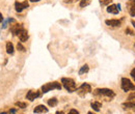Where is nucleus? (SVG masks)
<instances>
[{
	"label": "nucleus",
	"mask_w": 135,
	"mask_h": 114,
	"mask_svg": "<svg viewBox=\"0 0 135 114\" xmlns=\"http://www.w3.org/2000/svg\"><path fill=\"white\" fill-rule=\"evenodd\" d=\"M61 83L64 85V87L69 91V92H74L77 90V86L76 83L73 79L71 78H62L61 79Z\"/></svg>",
	"instance_id": "1"
},
{
	"label": "nucleus",
	"mask_w": 135,
	"mask_h": 114,
	"mask_svg": "<svg viewBox=\"0 0 135 114\" xmlns=\"http://www.w3.org/2000/svg\"><path fill=\"white\" fill-rule=\"evenodd\" d=\"M94 94L95 96H103V97H107L109 99H112L115 97V93L113 90L111 89H108V88H98L94 91Z\"/></svg>",
	"instance_id": "2"
},
{
	"label": "nucleus",
	"mask_w": 135,
	"mask_h": 114,
	"mask_svg": "<svg viewBox=\"0 0 135 114\" xmlns=\"http://www.w3.org/2000/svg\"><path fill=\"white\" fill-rule=\"evenodd\" d=\"M53 89H61V85L60 83L58 82H51V83H47L45 85H43L42 86V92L43 93H47Z\"/></svg>",
	"instance_id": "3"
},
{
	"label": "nucleus",
	"mask_w": 135,
	"mask_h": 114,
	"mask_svg": "<svg viewBox=\"0 0 135 114\" xmlns=\"http://www.w3.org/2000/svg\"><path fill=\"white\" fill-rule=\"evenodd\" d=\"M77 93L80 96V97H85L87 93H89L92 91V87H91V85L87 84V83H83L81 86H79L77 88Z\"/></svg>",
	"instance_id": "4"
},
{
	"label": "nucleus",
	"mask_w": 135,
	"mask_h": 114,
	"mask_svg": "<svg viewBox=\"0 0 135 114\" xmlns=\"http://www.w3.org/2000/svg\"><path fill=\"white\" fill-rule=\"evenodd\" d=\"M122 89L126 92L130 90H135V85L128 78H123L122 79Z\"/></svg>",
	"instance_id": "5"
},
{
	"label": "nucleus",
	"mask_w": 135,
	"mask_h": 114,
	"mask_svg": "<svg viewBox=\"0 0 135 114\" xmlns=\"http://www.w3.org/2000/svg\"><path fill=\"white\" fill-rule=\"evenodd\" d=\"M28 6H29V3H28L27 0H25V1H23V2H18V1L15 2V7H16V11L18 13H21L23 10L27 8Z\"/></svg>",
	"instance_id": "6"
},
{
	"label": "nucleus",
	"mask_w": 135,
	"mask_h": 114,
	"mask_svg": "<svg viewBox=\"0 0 135 114\" xmlns=\"http://www.w3.org/2000/svg\"><path fill=\"white\" fill-rule=\"evenodd\" d=\"M23 25L22 24H15L11 27V31L13 33V35H19L22 31H23Z\"/></svg>",
	"instance_id": "7"
},
{
	"label": "nucleus",
	"mask_w": 135,
	"mask_h": 114,
	"mask_svg": "<svg viewBox=\"0 0 135 114\" xmlns=\"http://www.w3.org/2000/svg\"><path fill=\"white\" fill-rule=\"evenodd\" d=\"M127 7L131 17H135V0H129L127 3Z\"/></svg>",
	"instance_id": "8"
},
{
	"label": "nucleus",
	"mask_w": 135,
	"mask_h": 114,
	"mask_svg": "<svg viewBox=\"0 0 135 114\" xmlns=\"http://www.w3.org/2000/svg\"><path fill=\"white\" fill-rule=\"evenodd\" d=\"M40 96H41V93H40L39 91L29 90L28 92H27V94H26V99H27V100H29L30 102H32V101H34L37 98H39Z\"/></svg>",
	"instance_id": "9"
},
{
	"label": "nucleus",
	"mask_w": 135,
	"mask_h": 114,
	"mask_svg": "<svg viewBox=\"0 0 135 114\" xmlns=\"http://www.w3.org/2000/svg\"><path fill=\"white\" fill-rule=\"evenodd\" d=\"M105 23H106V25L110 26V27H120L122 24V21L116 20V19H111V20H106Z\"/></svg>",
	"instance_id": "10"
},
{
	"label": "nucleus",
	"mask_w": 135,
	"mask_h": 114,
	"mask_svg": "<svg viewBox=\"0 0 135 114\" xmlns=\"http://www.w3.org/2000/svg\"><path fill=\"white\" fill-rule=\"evenodd\" d=\"M107 12L109 13V14L116 15V14H119L120 10L118 8V5H116V4H111V5H109V6L107 7Z\"/></svg>",
	"instance_id": "11"
},
{
	"label": "nucleus",
	"mask_w": 135,
	"mask_h": 114,
	"mask_svg": "<svg viewBox=\"0 0 135 114\" xmlns=\"http://www.w3.org/2000/svg\"><path fill=\"white\" fill-rule=\"evenodd\" d=\"M34 113H47L48 112V108H46V106L44 105H39L34 108L33 110Z\"/></svg>",
	"instance_id": "12"
},
{
	"label": "nucleus",
	"mask_w": 135,
	"mask_h": 114,
	"mask_svg": "<svg viewBox=\"0 0 135 114\" xmlns=\"http://www.w3.org/2000/svg\"><path fill=\"white\" fill-rule=\"evenodd\" d=\"M18 36H19V39H20V41H21L22 43L27 42V40H28V32H27V30L23 29V31H22Z\"/></svg>",
	"instance_id": "13"
},
{
	"label": "nucleus",
	"mask_w": 135,
	"mask_h": 114,
	"mask_svg": "<svg viewBox=\"0 0 135 114\" xmlns=\"http://www.w3.org/2000/svg\"><path fill=\"white\" fill-rule=\"evenodd\" d=\"M91 106H92V108L94 109V111H96V112H99L100 109L102 108V104H101L100 102H93V103L91 104Z\"/></svg>",
	"instance_id": "14"
},
{
	"label": "nucleus",
	"mask_w": 135,
	"mask_h": 114,
	"mask_svg": "<svg viewBox=\"0 0 135 114\" xmlns=\"http://www.w3.org/2000/svg\"><path fill=\"white\" fill-rule=\"evenodd\" d=\"M89 71V66L87 64H84L81 66V69L79 70V75H84V74H87Z\"/></svg>",
	"instance_id": "15"
},
{
	"label": "nucleus",
	"mask_w": 135,
	"mask_h": 114,
	"mask_svg": "<svg viewBox=\"0 0 135 114\" xmlns=\"http://www.w3.org/2000/svg\"><path fill=\"white\" fill-rule=\"evenodd\" d=\"M6 53L7 54H14V45L11 43V42H7L6 43Z\"/></svg>",
	"instance_id": "16"
},
{
	"label": "nucleus",
	"mask_w": 135,
	"mask_h": 114,
	"mask_svg": "<svg viewBox=\"0 0 135 114\" xmlns=\"http://www.w3.org/2000/svg\"><path fill=\"white\" fill-rule=\"evenodd\" d=\"M57 103H58V101H57L56 98H52V99L48 100V105H49L50 107H55V106L57 105Z\"/></svg>",
	"instance_id": "17"
},
{
	"label": "nucleus",
	"mask_w": 135,
	"mask_h": 114,
	"mask_svg": "<svg viewBox=\"0 0 135 114\" xmlns=\"http://www.w3.org/2000/svg\"><path fill=\"white\" fill-rule=\"evenodd\" d=\"M123 107H125V109H129V108H135V103H134V102L127 101L126 103H124V104H123Z\"/></svg>",
	"instance_id": "18"
},
{
	"label": "nucleus",
	"mask_w": 135,
	"mask_h": 114,
	"mask_svg": "<svg viewBox=\"0 0 135 114\" xmlns=\"http://www.w3.org/2000/svg\"><path fill=\"white\" fill-rule=\"evenodd\" d=\"M92 2V0H81L80 1V6L81 7H85L87 5H89Z\"/></svg>",
	"instance_id": "19"
},
{
	"label": "nucleus",
	"mask_w": 135,
	"mask_h": 114,
	"mask_svg": "<svg viewBox=\"0 0 135 114\" xmlns=\"http://www.w3.org/2000/svg\"><path fill=\"white\" fill-rule=\"evenodd\" d=\"M16 106L19 107V108H21V109H25V108H26V104L23 103V102H17V103H16Z\"/></svg>",
	"instance_id": "20"
},
{
	"label": "nucleus",
	"mask_w": 135,
	"mask_h": 114,
	"mask_svg": "<svg viewBox=\"0 0 135 114\" xmlns=\"http://www.w3.org/2000/svg\"><path fill=\"white\" fill-rule=\"evenodd\" d=\"M128 101H130V102H134V103H135V92H132V93L129 94V97H128Z\"/></svg>",
	"instance_id": "21"
},
{
	"label": "nucleus",
	"mask_w": 135,
	"mask_h": 114,
	"mask_svg": "<svg viewBox=\"0 0 135 114\" xmlns=\"http://www.w3.org/2000/svg\"><path fill=\"white\" fill-rule=\"evenodd\" d=\"M111 1L112 0H100V3H101V5H108Z\"/></svg>",
	"instance_id": "22"
},
{
	"label": "nucleus",
	"mask_w": 135,
	"mask_h": 114,
	"mask_svg": "<svg viewBox=\"0 0 135 114\" xmlns=\"http://www.w3.org/2000/svg\"><path fill=\"white\" fill-rule=\"evenodd\" d=\"M17 48H18V50L19 51H21V52H25V47L24 46H22V44H20V43H18V45H17Z\"/></svg>",
	"instance_id": "23"
},
{
	"label": "nucleus",
	"mask_w": 135,
	"mask_h": 114,
	"mask_svg": "<svg viewBox=\"0 0 135 114\" xmlns=\"http://www.w3.org/2000/svg\"><path fill=\"white\" fill-rule=\"evenodd\" d=\"M125 32H126L127 34H130V35H135L134 31H133V30H131L130 28H126V30H125Z\"/></svg>",
	"instance_id": "24"
},
{
	"label": "nucleus",
	"mask_w": 135,
	"mask_h": 114,
	"mask_svg": "<svg viewBox=\"0 0 135 114\" xmlns=\"http://www.w3.org/2000/svg\"><path fill=\"white\" fill-rule=\"evenodd\" d=\"M7 23H8V19L7 20H3V22H2V28H3V29H5V28L7 27Z\"/></svg>",
	"instance_id": "25"
},
{
	"label": "nucleus",
	"mask_w": 135,
	"mask_h": 114,
	"mask_svg": "<svg viewBox=\"0 0 135 114\" xmlns=\"http://www.w3.org/2000/svg\"><path fill=\"white\" fill-rule=\"evenodd\" d=\"M68 114H79V112H78L76 109H72Z\"/></svg>",
	"instance_id": "26"
},
{
	"label": "nucleus",
	"mask_w": 135,
	"mask_h": 114,
	"mask_svg": "<svg viewBox=\"0 0 135 114\" xmlns=\"http://www.w3.org/2000/svg\"><path fill=\"white\" fill-rule=\"evenodd\" d=\"M131 77H132V79L135 81V69H133V70L131 71Z\"/></svg>",
	"instance_id": "27"
},
{
	"label": "nucleus",
	"mask_w": 135,
	"mask_h": 114,
	"mask_svg": "<svg viewBox=\"0 0 135 114\" xmlns=\"http://www.w3.org/2000/svg\"><path fill=\"white\" fill-rule=\"evenodd\" d=\"M76 0H65L66 3H72V2H75Z\"/></svg>",
	"instance_id": "28"
},
{
	"label": "nucleus",
	"mask_w": 135,
	"mask_h": 114,
	"mask_svg": "<svg viewBox=\"0 0 135 114\" xmlns=\"http://www.w3.org/2000/svg\"><path fill=\"white\" fill-rule=\"evenodd\" d=\"M3 22V17H2V15H1V13H0V24H1Z\"/></svg>",
	"instance_id": "29"
},
{
	"label": "nucleus",
	"mask_w": 135,
	"mask_h": 114,
	"mask_svg": "<svg viewBox=\"0 0 135 114\" xmlns=\"http://www.w3.org/2000/svg\"><path fill=\"white\" fill-rule=\"evenodd\" d=\"M15 112H16V109H11L10 110V113H12V114H15Z\"/></svg>",
	"instance_id": "30"
},
{
	"label": "nucleus",
	"mask_w": 135,
	"mask_h": 114,
	"mask_svg": "<svg viewBox=\"0 0 135 114\" xmlns=\"http://www.w3.org/2000/svg\"><path fill=\"white\" fill-rule=\"evenodd\" d=\"M30 1H31V2H39L40 0H30Z\"/></svg>",
	"instance_id": "31"
},
{
	"label": "nucleus",
	"mask_w": 135,
	"mask_h": 114,
	"mask_svg": "<svg viewBox=\"0 0 135 114\" xmlns=\"http://www.w3.org/2000/svg\"><path fill=\"white\" fill-rule=\"evenodd\" d=\"M131 23H132V24H133V26L135 27V21H134V20H132V21H131Z\"/></svg>",
	"instance_id": "32"
},
{
	"label": "nucleus",
	"mask_w": 135,
	"mask_h": 114,
	"mask_svg": "<svg viewBox=\"0 0 135 114\" xmlns=\"http://www.w3.org/2000/svg\"><path fill=\"white\" fill-rule=\"evenodd\" d=\"M56 114H65V113H64V112H62V111H58V112H57V113H56Z\"/></svg>",
	"instance_id": "33"
},
{
	"label": "nucleus",
	"mask_w": 135,
	"mask_h": 114,
	"mask_svg": "<svg viewBox=\"0 0 135 114\" xmlns=\"http://www.w3.org/2000/svg\"><path fill=\"white\" fill-rule=\"evenodd\" d=\"M0 114H7L6 112H2V113H0Z\"/></svg>",
	"instance_id": "34"
},
{
	"label": "nucleus",
	"mask_w": 135,
	"mask_h": 114,
	"mask_svg": "<svg viewBox=\"0 0 135 114\" xmlns=\"http://www.w3.org/2000/svg\"><path fill=\"white\" fill-rule=\"evenodd\" d=\"M87 114H94V113H93V112H88Z\"/></svg>",
	"instance_id": "35"
},
{
	"label": "nucleus",
	"mask_w": 135,
	"mask_h": 114,
	"mask_svg": "<svg viewBox=\"0 0 135 114\" xmlns=\"http://www.w3.org/2000/svg\"><path fill=\"white\" fill-rule=\"evenodd\" d=\"M134 111H135V108H134Z\"/></svg>",
	"instance_id": "36"
},
{
	"label": "nucleus",
	"mask_w": 135,
	"mask_h": 114,
	"mask_svg": "<svg viewBox=\"0 0 135 114\" xmlns=\"http://www.w3.org/2000/svg\"><path fill=\"white\" fill-rule=\"evenodd\" d=\"M134 46H135V45H134Z\"/></svg>",
	"instance_id": "37"
}]
</instances>
